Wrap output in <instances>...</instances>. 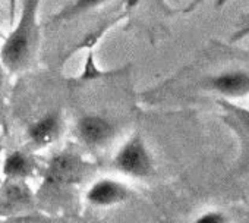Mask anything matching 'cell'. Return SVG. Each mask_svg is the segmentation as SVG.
<instances>
[{
	"label": "cell",
	"instance_id": "6",
	"mask_svg": "<svg viewBox=\"0 0 249 223\" xmlns=\"http://www.w3.org/2000/svg\"><path fill=\"white\" fill-rule=\"evenodd\" d=\"M129 197V188L114 179H100L87 192L88 203L95 207H111L126 201Z\"/></svg>",
	"mask_w": 249,
	"mask_h": 223
},
{
	"label": "cell",
	"instance_id": "7",
	"mask_svg": "<svg viewBox=\"0 0 249 223\" xmlns=\"http://www.w3.org/2000/svg\"><path fill=\"white\" fill-rule=\"evenodd\" d=\"M62 125L63 122L59 112H50L28 127V137L36 147H46L59 138Z\"/></svg>",
	"mask_w": 249,
	"mask_h": 223
},
{
	"label": "cell",
	"instance_id": "3",
	"mask_svg": "<svg viewBox=\"0 0 249 223\" xmlns=\"http://www.w3.org/2000/svg\"><path fill=\"white\" fill-rule=\"evenodd\" d=\"M113 166L134 178H147L154 172L153 157L140 135H134L113 159Z\"/></svg>",
	"mask_w": 249,
	"mask_h": 223
},
{
	"label": "cell",
	"instance_id": "14",
	"mask_svg": "<svg viewBox=\"0 0 249 223\" xmlns=\"http://www.w3.org/2000/svg\"><path fill=\"white\" fill-rule=\"evenodd\" d=\"M0 151H2V144H0Z\"/></svg>",
	"mask_w": 249,
	"mask_h": 223
},
{
	"label": "cell",
	"instance_id": "8",
	"mask_svg": "<svg viewBox=\"0 0 249 223\" xmlns=\"http://www.w3.org/2000/svg\"><path fill=\"white\" fill-rule=\"evenodd\" d=\"M36 170V162L22 151L11 153L3 162V175L6 179H25Z\"/></svg>",
	"mask_w": 249,
	"mask_h": 223
},
{
	"label": "cell",
	"instance_id": "13",
	"mask_svg": "<svg viewBox=\"0 0 249 223\" xmlns=\"http://www.w3.org/2000/svg\"><path fill=\"white\" fill-rule=\"evenodd\" d=\"M2 84H3V74L2 69H0V91H2Z\"/></svg>",
	"mask_w": 249,
	"mask_h": 223
},
{
	"label": "cell",
	"instance_id": "9",
	"mask_svg": "<svg viewBox=\"0 0 249 223\" xmlns=\"http://www.w3.org/2000/svg\"><path fill=\"white\" fill-rule=\"evenodd\" d=\"M213 87L226 94H240L249 90V75L242 72H229L213 79Z\"/></svg>",
	"mask_w": 249,
	"mask_h": 223
},
{
	"label": "cell",
	"instance_id": "10",
	"mask_svg": "<svg viewBox=\"0 0 249 223\" xmlns=\"http://www.w3.org/2000/svg\"><path fill=\"white\" fill-rule=\"evenodd\" d=\"M107 0H73V2L65 8L54 19L56 21H62V19H69L72 17H76V15H81L84 12H88L103 3H106Z\"/></svg>",
	"mask_w": 249,
	"mask_h": 223
},
{
	"label": "cell",
	"instance_id": "11",
	"mask_svg": "<svg viewBox=\"0 0 249 223\" xmlns=\"http://www.w3.org/2000/svg\"><path fill=\"white\" fill-rule=\"evenodd\" d=\"M223 216L218 214V213H207L204 216H201L198 219V223H218V222H223Z\"/></svg>",
	"mask_w": 249,
	"mask_h": 223
},
{
	"label": "cell",
	"instance_id": "2",
	"mask_svg": "<svg viewBox=\"0 0 249 223\" xmlns=\"http://www.w3.org/2000/svg\"><path fill=\"white\" fill-rule=\"evenodd\" d=\"M89 165L82 157L72 151H63L52 157L44 172V184L56 188L71 186L79 184Z\"/></svg>",
	"mask_w": 249,
	"mask_h": 223
},
{
	"label": "cell",
	"instance_id": "4",
	"mask_svg": "<svg viewBox=\"0 0 249 223\" xmlns=\"http://www.w3.org/2000/svg\"><path fill=\"white\" fill-rule=\"evenodd\" d=\"M78 135L84 144L89 147H103L108 144L116 135V125L100 115L82 116L76 124Z\"/></svg>",
	"mask_w": 249,
	"mask_h": 223
},
{
	"label": "cell",
	"instance_id": "1",
	"mask_svg": "<svg viewBox=\"0 0 249 223\" xmlns=\"http://www.w3.org/2000/svg\"><path fill=\"white\" fill-rule=\"evenodd\" d=\"M40 0H24L19 21L0 50L3 66L11 72L24 69L38 44L37 12Z\"/></svg>",
	"mask_w": 249,
	"mask_h": 223
},
{
	"label": "cell",
	"instance_id": "5",
	"mask_svg": "<svg viewBox=\"0 0 249 223\" xmlns=\"http://www.w3.org/2000/svg\"><path fill=\"white\" fill-rule=\"evenodd\" d=\"M34 197L22 179H6L0 186V216H12L31 208Z\"/></svg>",
	"mask_w": 249,
	"mask_h": 223
},
{
	"label": "cell",
	"instance_id": "12",
	"mask_svg": "<svg viewBox=\"0 0 249 223\" xmlns=\"http://www.w3.org/2000/svg\"><path fill=\"white\" fill-rule=\"evenodd\" d=\"M243 119H245V122L248 124V127H249V113H248V112H243Z\"/></svg>",
	"mask_w": 249,
	"mask_h": 223
}]
</instances>
